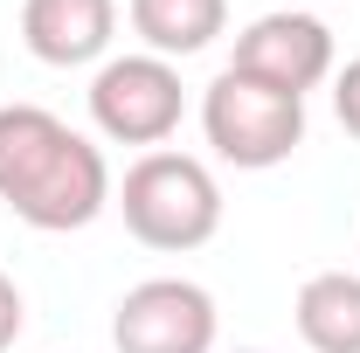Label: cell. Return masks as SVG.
<instances>
[{
    "label": "cell",
    "mask_w": 360,
    "mask_h": 353,
    "mask_svg": "<svg viewBox=\"0 0 360 353\" xmlns=\"http://www.w3.org/2000/svg\"><path fill=\"white\" fill-rule=\"evenodd\" d=\"M0 201L42 236L90 229L111 201V167L42 104H0Z\"/></svg>",
    "instance_id": "obj_1"
},
{
    "label": "cell",
    "mask_w": 360,
    "mask_h": 353,
    "mask_svg": "<svg viewBox=\"0 0 360 353\" xmlns=\"http://www.w3.org/2000/svg\"><path fill=\"white\" fill-rule=\"evenodd\" d=\"M118 208L146 250L180 257L222 229V187L194 153H146V160H132V174L118 187Z\"/></svg>",
    "instance_id": "obj_2"
},
{
    "label": "cell",
    "mask_w": 360,
    "mask_h": 353,
    "mask_svg": "<svg viewBox=\"0 0 360 353\" xmlns=\"http://www.w3.org/2000/svg\"><path fill=\"white\" fill-rule=\"evenodd\" d=\"M201 132L229 167L264 174V167H284L305 146V97H284V90L243 77V70H222L201 97Z\"/></svg>",
    "instance_id": "obj_3"
},
{
    "label": "cell",
    "mask_w": 360,
    "mask_h": 353,
    "mask_svg": "<svg viewBox=\"0 0 360 353\" xmlns=\"http://www.w3.org/2000/svg\"><path fill=\"white\" fill-rule=\"evenodd\" d=\"M90 118L111 146H167L180 125V70L160 56H118L90 77Z\"/></svg>",
    "instance_id": "obj_4"
},
{
    "label": "cell",
    "mask_w": 360,
    "mask_h": 353,
    "mask_svg": "<svg viewBox=\"0 0 360 353\" xmlns=\"http://www.w3.org/2000/svg\"><path fill=\"white\" fill-rule=\"evenodd\" d=\"M118 353H215V298L187 277H146L111 312Z\"/></svg>",
    "instance_id": "obj_5"
},
{
    "label": "cell",
    "mask_w": 360,
    "mask_h": 353,
    "mask_svg": "<svg viewBox=\"0 0 360 353\" xmlns=\"http://www.w3.org/2000/svg\"><path fill=\"white\" fill-rule=\"evenodd\" d=\"M243 77L284 90V97H305L333 77V28L312 21V14H264L236 35V63Z\"/></svg>",
    "instance_id": "obj_6"
},
{
    "label": "cell",
    "mask_w": 360,
    "mask_h": 353,
    "mask_svg": "<svg viewBox=\"0 0 360 353\" xmlns=\"http://www.w3.org/2000/svg\"><path fill=\"white\" fill-rule=\"evenodd\" d=\"M118 0H21V42L49 70H77L111 49Z\"/></svg>",
    "instance_id": "obj_7"
},
{
    "label": "cell",
    "mask_w": 360,
    "mask_h": 353,
    "mask_svg": "<svg viewBox=\"0 0 360 353\" xmlns=\"http://www.w3.org/2000/svg\"><path fill=\"white\" fill-rule=\"evenodd\" d=\"M291 319H298V340L312 353H360V277H347V270L305 277Z\"/></svg>",
    "instance_id": "obj_8"
},
{
    "label": "cell",
    "mask_w": 360,
    "mask_h": 353,
    "mask_svg": "<svg viewBox=\"0 0 360 353\" xmlns=\"http://www.w3.org/2000/svg\"><path fill=\"white\" fill-rule=\"evenodd\" d=\"M139 42L153 49L160 63L167 56H201L229 28V0H125Z\"/></svg>",
    "instance_id": "obj_9"
},
{
    "label": "cell",
    "mask_w": 360,
    "mask_h": 353,
    "mask_svg": "<svg viewBox=\"0 0 360 353\" xmlns=\"http://www.w3.org/2000/svg\"><path fill=\"white\" fill-rule=\"evenodd\" d=\"M333 111H340V125L360 139V56L340 70V84H333Z\"/></svg>",
    "instance_id": "obj_10"
},
{
    "label": "cell",
    "mask_w": 360,
    "mask_h": 353,
    "mask_svg": "<svg viewBox=\"0 0 360 353\" xmlns=\"http://www.w3.org/2000/svg\"><path fill=\"white\" fill-rule=\"evenodd\" d=\"M14 340H21V291L0 277V353L14 347Z\"/></svg>",
    "instance_id": "obj_11"
}]
</instances>
